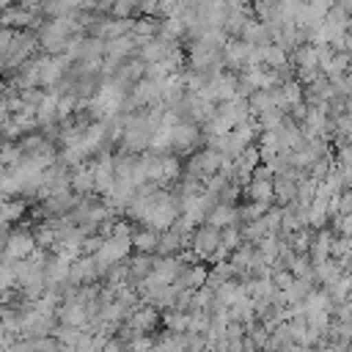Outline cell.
<instances>
[{"label": "cell", "mask_w": 352, "mask_h": 352, "mask_svg": "<svg viewBox=\"0 0 352 352\" xmlns=\"http://www.w3.org/2000/svg\"><path fill=\"white\" fill-rule=\"evenodd\" d=\"M30 250H33V239H30L25 231L11 234V236H8V242H6V256H8L11 261H22Z\"/></svg>", "instance_id": "obj_1"}, {"label": "cell", "mask_w": 352, "mask_h": 352, "mask_svg": "<svg viewBox=\"0 0 352 352\" xmlns=\"http://www.w3.org/2000/svg\"><path fill=\"white\" fill-rule=\"evenodd\" d=\"M14 283V270L11 267H6V264H0V294L3 292H8V286Z\"/></svg>", "instance_id": "obj_2"}]
</instances>
